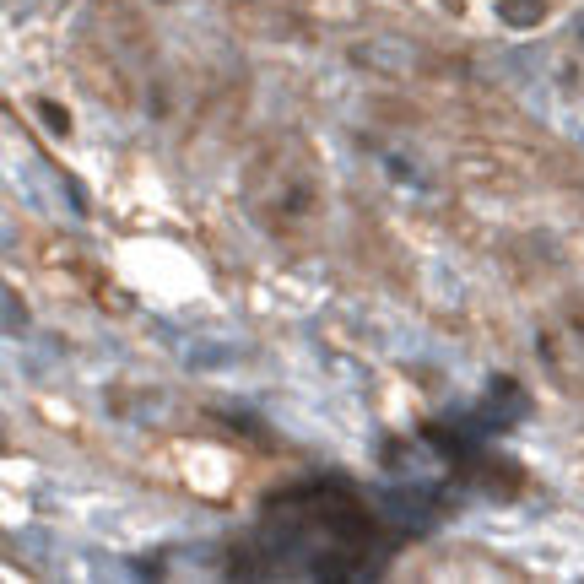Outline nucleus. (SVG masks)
I'll return each instance as SVG.
<instances>
[{"instance_id": "nucleus-1", "label": "nucleus", "mask_w": 584, "mask_h": 584, "mask_svg": "<svg viewBox=\"0 0 584 584\" xmlns=\"http://www.w3.org/2000/svg\"><path fill=\"white\" fill-rule=\"evenodd\" d=\"M541 6H503V22H536Z\"/></svg>"}]
</instances>
